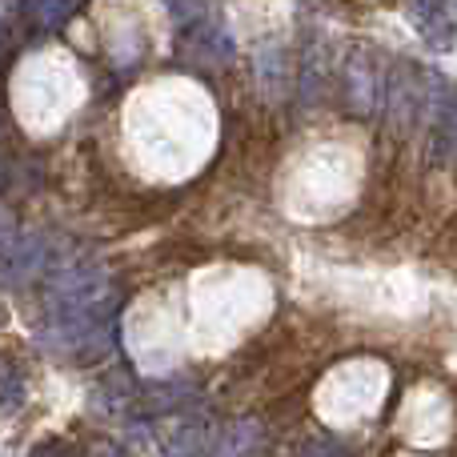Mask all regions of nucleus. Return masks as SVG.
<instances>
[{"label": "nucleus", "instance_id": "f257e3e1", "mask_svg": "<svg viewBox=\"0 0 457 457\" xmlns=\"http://www.w3.org/2000/svg\"><path fill=\"white\" fill-rule=\"evenodd\" d=\"M120 289L104 273L56 277L48 297L45 337L48 345L69 349V357H96L109 349V321L117 317Z\"/></svg>", "mask_w": 457, "mask_h": 457}, {"label": "nucleus", "instance_id": "f03ea898", "mask_svg": "<svg viewBox=\"0 0 457 457\" xmlns=\"http://www.w3.org/2000/svg\"><path fill=\"white\" fill-rule=\"evenodd\" d=\"M217 442V426L201 413H173L157 426V445L165 457H205Z\"/></svg>", "mask_w": 457, "mask_h": 457}, {"label": "nucleus", "instance_id": "7ed1b4c3", "mask_svg": "<svg viewBox=\"0 0 457 457\" xmlns=\"http://www.w3.org/2000/svg\"><path fill=\"white\" fill-rule=\"evenodd\" d=\"M56 245H48L40 233L12 237L8 249L0 253V281L4 285H29L32 277H45L53 269Z\"/></svg>", "mask_w": 457, "mask_h": 457}, {"label": "nucleus", "instance_id": "20e7f679", "mask_svg": "<svg viewBox=\"0 0 457 457\" xmlns=\"http://www.w3.org/2000/svg\"><path fill=\"white\" fill-rule=\"evenodd\" d=\"M72 12V0H24V16L37 24H61Z\"/></svg>", "mask_w": 457, "mask_h": 457}, {"label": "nucleus", "instance_id": "39448f33", "mask_svg": "<svg viewBox=\"0 0 457 457\" xmlns=\"http://www.w3.org/2000/svg\"><path fill=\"white\" fill-rule=\"evenodd\" d=\"M24 397V381L16 365H0V405H16Z\"/></svg>", "mask_w": 457, "mask_h": 457}, {"label": "nucleus", "instance_id": "423d86ee", "mask_svg": "<svg viewBox=\"0 0 457 457\" xmlns=\"http://www.w3.org/2000/svg\"><path fill=\"white\" fill-rule=\"evenodd\" d=\"M16 237V228H12V221H8V217H0V253L8 249V241H12Z\"/></svg>", "mask_w": 457, "mask_h": 457}, {"label": "nucleus", "instance_id": "0eeeda50", "mask_svg": "<svg viewBox=\"0 0 457 457\" xmlns=\"http://www.w3.org/2000/svg\"><path fill=\"white\" fill-rule=\"evenodd\" d=\"M37 457H77L72 450H64V445H40Z\"/></svg>", "mask_w": 457, "mask_h": 457}]
</instances>
